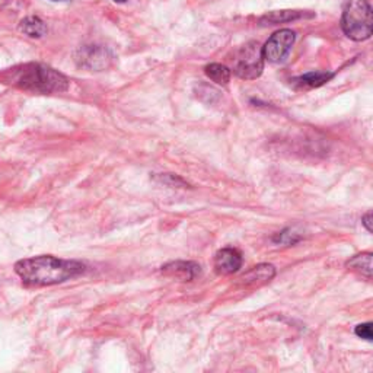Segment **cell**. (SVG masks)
Returning <instances> with one entry per match:
<instances>
[{
	"label": "cell",
	"mask_w": 373,
	"mask_h": 373,
	"mask_svg": "<svg viewBox=\"0 0 373 373\" xmlns=\"http://www.w3.org/2000/svg\"><path fill=\"white\" fill-rule=\"evenodd\" d=\"M85 264L75 260H61L51 255H40L21 260L15 264V273L26 286H53L81 276Z\"/></svg>",
	"instance_id": "1"
},
{
	"label": "cell",
	"mask_w": 373,
	"mask_h": 373,
	"mask_svg": "<svg viewBox=\"0 0 373 373\" xmlns=\"http://www.w3.org/2000/svg\"><path fill=\"white\" fill-rule=\"evenodd\" d=\"M53 2H64V0H53Z\"/></svg>",
	"instance_id": "20"
},
{
	"label": "cell",
	"mask_w": 373,
	"mask_h": 373,
	"mask_svg": "<svg viewBox=\"0 0 373 373\" xmlns=\"http://www.w3.org/2000/svg\"><path fill=\"white\" fill-rule=\"evenodd\" d=\"M342 28L353 41H364L370 39L373 15L367 0H344Z\"/></svg>",
	"instance_id": "3"
},
{
	"label": "cell",
	"mask_w": 373,
	"mask_h": 373,
	"mask_svg": "<svg viewBox=\"0 0 373 373\" xmlns=\"http://www.w3.org/2000/svg\"><path fill=\"white\" fill-rule=\"evenodd\" d=\"M242 265V255L235 248L219 250L215 255V270L220 276H229L238 271Z\"/></svg>",
	"instance_id": "7"
},
{
	"label": "cell",
	"mask_w": 373,
	"mask_h": 373,
	"mask_svg": "<svg viewBox=\"0 0 373 373\" xmlns=\"http://www.w3.org/2000/svg\"><path fill=\"white\" fill-rule=\"evenodd\" d=\"M162 275L180 282H191L200 276L201 267L193 261H174L162 267Z\"/></svg>",
	"instance_id": "8"
},
{
	"label": "cell",
	"mask_w": 373,
	"mask_h": 373,
	"mask_svg": "<svg viewBox=\"0 0 373 373\" xmlns=\"http://www.w3.org/2000/svg\"><path fill=\"white\" fill-rule=\"evenodd\" d=\"M362 222H363V225L366 226V229H367L369 232H372V213H367V215L362 219Z\"/></svg>",
	"instance_id": "18"
},
{
	"label": "cell",
	"mask_w": 373,
	"mask_h": 373,
	"mask_svg": "<svg viewBox=\"0 0 373 373\" xmlns=\"http://www.w3.org/2000/svg\"><path fill=\"white\" fill-rule=\"evenodd\" d=\"M2 79L22 91L32 93H61L69 88L67 78L40 63H26L6 71Z\"/></svg>",
	"instance_id": "2"
},
{
	"label": "cell",
	"mask_w": 373,
	"mask_h": 373,
	"mask_svg": "<svg viewBox=\"0 0 373 373\" xmlns=\"http://www.w3.org/2000/svg\"><path fill=\"white\" fill-rule=\"evenodd\" d=\"M276 270L271 264H260L252 267L240 279L245 286H261L275 277Z\"/></svg>",
	"instance_id": "9"
},
{
	"label": "cell",
	"mask_w": 373,
	"mask_h": 373,
	"mask_svg": "<svg viewBox=\"0 0 373 373\" xmlns=\"http://www.w3.org/2000/svg\"><path fill=\"white\" fill-rule=\"evenodd\" d=\"M114 2H117V4H126L127 0H114Z\"/></svg>",
	"instance_id": "19"
},
{
	"label": "cell",
	"mask_w": 373,
	"mask_h": 373,
	"mask_svg": "<svg viewBox=\"0 0 373 373\" xmlns=\"http://www.w3.org/2000/svg\"><path fill=\"white\" fill-rule=\"evenodd\" d=\"M21 31L31 39H41L46 36L47 25L39 16H28L21 22Z\"/></svg>",
	"instance_id": "12"
},
{
	"label": "cell",
	"mask_w": 373,
	"mask_h": 373,
	"mask_svg": "<svg viewBox=\"0 0 373 373\" xmlns=\"http://www.w3.org/2000/svg\"><path fill=\"white\" fill-rule=\"evenodd\" d=\"M314 14H308L305 11H276V12H270L265 16L261 18L262 25H277L283 22H292L297 21L302 18H314Z\"/></svg>",
	"instance_id": "10"
},
{
	"label": "cell",
	"mask_w": 373,
	"mask_h": 373,
	"mask_svg": "<svg viewBox=\"0 0 373 373\" xmlns=\"http://www.w3.org/2000/svg\"><path fill=\"white\" fill-rule=\"evenodd\" d=\"M356 335L363 338V340L372 342L373 340V332H372V322H366V324H360L356 327L354 329Z\"/></svg>",
	"instance_id": "16"
},
{
	"label": "cell",
	"mask_w": 373,
	"mask_h": 373,
	"mask_svg": "<svg viewBox=\"0 0 373 373\" xmlns=\"http://www.w3.org/2000/svg\"><path fill=\"white\" fill-rule=\"evenodd\" d=\"M347 267L353 271H357L359 275L370 279L372 277V252H364L353 257L347 261Z\"/></svg>",
	"instance_id": "14"
},
{
	"label": "cell",
	"mask_w": 373,
	"mask_h": 373,
	"mask_svg": "<svg viewBox=\"0 0 373 373\" xmlns=\"http://www.w3.org/2000/svg\"><path fill=\"white\" fill-rule=\"evenodd\" d=\"M159 180L171 187H185L187 185L181 178H178L177 175H173V174H166L163 177H159Z\"/></svg>",
	"instance_id": "17"
},
{
	"label": "cell",
	"mask_w": 373,
	"mask_h": 373,
	"mask_svg": "<svg viewBox=\"0 0 373 373\" xmlns=\"http://www.w3.org/2000/svg\"><path fill=\"white\" fill-rule=\"evenodd\" d=\"M113 53L104 46H85L76 53V63L88 71H106L113 63Z\"/></svg>",
	"instance_id": "6"
},
{
	"label": "cell",
	"mask_w": 373,
	"mask_h": 373,
	"mask_svg": "<svg viewBox=\"0 0 373 373\" xmlns=\"http://www.w3.org/2000/svg\"><path fill=\"white\" fill-rule=\"evenodd\" d=\"M205 73L210 81H213L218 85H228L230 81V69L225 64L212 63L205 67Z\"/></svg>",
	"instance_id": "13"
},
{
	"label": "cell",
	"mask_w": 373,
	"mask_h": 373,
	"mask_svg": "<svg viewBox=\"0 0 373 373\" xmlns=\"http://www.w3.org/2000/svg\"><path fill=\"white\" fill-rule=\"evenodd\" d=\"M295 40H296V34L292 29H280L275 32L262 47L264 60L270 63L283 61L289 56L295 44Z\"/></svg>",
	"instance_id": "5"
},
{
	"label": "cell",
	"mask_w": 373,
	"mask_h": 373,
	"mask_svg": "<svg viewBox=\"0 0 373 373\" xmlns=\"http://www.w3.org/2000/svg\"><path fill=\"white\" fill-rule=\"evenodd\" d=\"M334 78V73L331 72H310L303 76H299L292 81V83L297 89H311V88H320L329 82Z\"/></svg>",
	"instance_id": "11"
},
{
	"label": "cell",
	"mask_w": 373,
	"mask_h": 373,
	"mask_svg": "<svg viewBox=\"0 0 373 373\" xmlns=\"http://www.w3.org/2000/svg\"><path fill=\"white\" fill-rule=\"evenodd\" d=\"M233 73L245 81H252L261 76L264 71L262 47L257 41H250L233 54Z\"/></svg>",
	"instance_id": "4"
},
{
	"label": "cell",
	"mask_w": 373,
	"mask_h": 373,
	"mask_svg": "<svg viewBox=\"0 0 373 373\" xmlns=\"http://www.w3.org/2000/svg\"><path fill=\"white\" fill-rule=\"evenodd\" d=\"M297 241H299V236H296V233H293L290 229L283 230L282 233H279L275 238V242L285 244V245H293Z\"/></svg>",
	"instance_id": "15"
}]
</instances>
